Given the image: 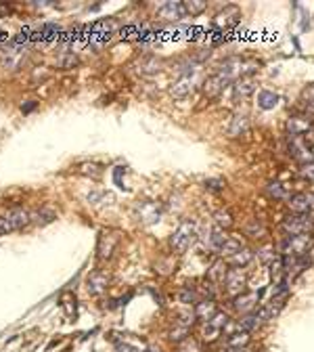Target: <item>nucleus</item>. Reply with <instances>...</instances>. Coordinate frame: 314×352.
I'll return each instance as SVG.
<instances>
[{"label":"nucleus","instance_id":"nucleus-1","mask_svg":"<svg viewBox=\"0 0 314 352\" xmlns=\"http://www.w3.org/2000/svg\"><path fill=\"white\" fill-rule=\"evenodd\" d=\"M260 70V63L250 61V59H241V57H233L227 59L220 65V74H224L231 82H237L241 78H252V74H256Z\"/></svg>","mask_w":314,"mask_h":352},{"label":"nucleus","instance_id":"nucleus-2","mask_svg":"<svg viewBox=\"0 0 314 352\" xmlns=\"http://www.w3.org/2000/svg\"><path fill=\"white\" fill-rule=\"evenodd\" d=\"M314 248V235L304 233V235H291L281 244V256L283 258H306L308 252Z\"/></svg>","mask_w":314,"mask_h":352},{"label":"nucleus","instance_id":"nucleus-3","mask_svg":"<svg viewBox=\"0 0 314 352\" xmlns=\"http://www.w3.org/2000/svg\"><path fill=\"white\" fill-rule=\"evenodd\" d=\"M21 42H24V38H17L13 44H9V47H5L3 51H0V63H3L5 70L15 72L24 65V61L28 57V47L26 44H21Z\"/></svg>","mask_w":314,"mask_h":352},{"label":"nucleus","instance_id":"nucleus-4","mask_svg":"<svg viewBox=\"0 0 314 352\" xmlns=\"http://www.w3.org/2000/svg\"><path fill=\"white\" fill-rule=\"evenodd\" d=\"M195 239H197V225L191 223V220H185V223H181V227L172 233L170 246H172L174 252L183 254L195 244Z\"/></svg>","mask_w":314,"mask_h":352},{"label":"nucleus","instance_id":"nucleus-5","mask_svg":"<svg viewBox=\"0 0 314 352\" xmlns=\"http://www.w3.org/2000/svg\"><path fill=\"white\" fill-rule=\"evenodd\" d=\"M281 229L287 233V237L291 235H304V233H312L314 231V218L310 214H289Z\"/></svg>","mask_w":314,"mask_h":352},{"label":"nucleus","instance_id":"nucleus-6","mask_svg":"<svg viewBox=\"0 0 314 352\" xmlns=\"http://www.w3.org/2000/svg\"><path fill=\"white\" fill-rule=\"evenodd\" d=\"M239 19H241V9L235 7V5H229V7H224L222 11L216 13L214 28L220 30V32H227V30H231V28H235L239 24Z\"/></svg>","mask_w":314,"mask_h":352},{"label":"nucleus","instance_id":"nucleus-7","mask_svg":"<svg viewBox=\"0 0 314 352\" xmlns=\"http://www.w3.org/2000/svg\"><path fill=\"white\" fill-rule=\"evenodd\" d=\"M224 285H227L229 296H233V298L243 294L245 285H248V277H245L243 269H229L227 275H224Z\"/></svg>","mask_w":314,"mask_h":352},{"label":"nucleus","instance_id":"nucleus-8","mask_svg":"<svg viewBox=\"0 0 314 352\" xmlns=\"http://www.w3.org/2000/svg\"><path fill=\"white\" fill-rule=\"evenodd\" d=\"M3 216H5V220L9 223V227L13 231H21V229H26L32 223V212L26 210V208H21V206H15V208L7 210Z\"/></svg>","mask_w":314,"mask_h":352},{"label":"nucleus","instance_id":"nucleus-9","mask_svg":"<svg viewBox=\"0 0 314 352\" xmlns=\"http://www.w3.org/2000/svg\"><path fill=\"white\" fill-rule=\"evenodd\" d=\"M231 84V80L224 76V74H220V72H216L214 76H210L206 82H204V95H206V99H218L222 93H224V88H227Z\"/></svg>","mask_w":314,"mask_h":352},{"label":"nucleus","instance_id":"nucleus-10","mask_svg":"<svg viewBox=\"0 0 314 352\" xmlns=\"http://www.w3.org/2000/svg\"><path fill=\"white\" fill-rule=\"evenodd\" d=\"M291 214H312L314 212V193H296L287 202Z\"/></svg>","mask_w":314,"mask_h":352},{"label":"nucleus","instance_id":"nucleus-11","mask_svg":"<svg viewBox=\"0 0 314 352\" xmlns=\"http://www.w3.org/2000/svg\"><path fill=\"white\" fill-rule=\"evenodd\" d=\"M310 128H312V120L306 116H291L285 124V130L291 139H300V137L308 135Z\"/></svg>","mask_w":314,"mask_h":352},{"label":"nucleus","instance_id":"nucleus-12","mask_svg":"<svg viewBox=\"0 0 314 352\" xmlns=\"http://www.w3.org/2000/svg\"><path fill=\"white\" fill-rule=\"evenodd\" d=\"M260 298H262V292H243V294H239V296L235 298L233 306H235L237 313L250 315V313H254V308L258 306Z\"/></svg>","mask_w":314,"mask_h":352},{"label":"nucleus","instance_id":"nucleus-13","mask_svg":"<svg viewBox=\"0 0 314 352\" xmlns=\"http://www.w3.org/2000/svg\"><path fill=\"white\" fill-rule=\"evenodd\" d=\"M193 91H195V80H193V76H183V78H178V80L172 84V88H170L172 97L178 99V101H183V99L191 97Z\"/></svg>","mask_w":314,"mask_h":352},{"label":"nucleus","instance_id":"nucleus-14","mask_svg":"<svg viewBox=\"0 0 314 352\" xmlns=\"http://www.w3.org/2000/svg\"><path fill=\"white\" fill-rule=\"evenodd\" d=\"M250 132V118L243 116V114H235L229 122V128H227V135L231 139H239L243 135H248Z\"/></svg>","mask_w":314,"mask_h":352},{"label":"nucleus","instance_id":"nucleus-15","mask_svg":"<svg viewBox=\"0 0 314 352\" xmlns=\"http://www.w3.org/2000/svg\"><path fill=\"white\" fill-rule=\"evenodd\" d=\"M183 17H187L183 3H166L160 11H157V19L170 21V24H172V21H181Z\"/></svg>","mask_w":314,"mask_h":352},{"label":"nucleus","instance_id":"nucleus-16","mask_svg":"<svg viewBox=\"0 0 314 352\" xmlns=\"http://www.w3.org/2000/svg\"><path fill=\"white\" fill-rule=\"evenodd\" d=\"M195 319H201V321H210L216 313H218V306H216V302L212 300V298H201L197 304H195Z\"/></svg>","mask_w":314,"mask_h":352},{"label":"nucleus","instance_id":"nucleus-17","mask_svg":"<svg viewBox=\"0 0 314 352\" xmlns=\"http://www.w3.org/2000/svg\"><path fill=\"white\" fill-rule=\"evenodd\" d=\"M256 91V82L252 78H241L233 84V99L239 103L241 99H248L250 95H254Z\"/></svg>","mask_w":314,"mask_h":352},{"label":"nucleus","instance_id":"nucleus-18","mask_svg":"<svg viewBox=\"0 0 314 352\" xmlns=\"http://www.w3.org/2000/svg\"><path fill=\"white\" fill-rule=\"evenodd\" d=\"M252 260H254V252L248 250V248H241L239 252L227 256V264H229V267H233V269H245Z\"/></svg>","mask_w":314,"mask_h":352},{"label":"nucleus","instance_id":"nucleus-19","mask_svg":"<svg viewBox=\"0 0 314 352\" xmlns=\"http://www.w3.org/2000/svg\"><path fill=\"white\" fill-rule=\"evenodd\" d=\"M107 283H109V277L105 273L97 271V273H93L91 277H88V292L99 296V294H103L107 290Z\"/></svg>","mask_w":314,"mask_h":352},{"label":"nucleus","instance_id":"nucleus-20","mask_svg":"<svg viewBox=\"0 0 314 352\" xmlns=\"http://www.w3.org/2000/svg\"><path fill=\"white\" fill-rule=\"evenodd\" d=\"M277 103H279V95L273 93V91H262L258 95V107L260 109H266V112H268V109H275Z\"/></svg>","mask_w":314,"mask_h":352},{"label":"nucleus","instance_id":"nucleus-21","mask_svg":"<svg viewBox=\"0 0 314 352\" xmlns=\"http://www.w3.org/2000/svg\"><path fill=\"white\" fill-rule=\"evenodd\" d=\"M214 223H216L218 229L229 231V229L235 225V220H233V214H231L229 210H218V212L214 214Z\"/></svg>","mask_w":314,"mask_h":352},{"label":"nucleus","instance_id":"nucleus-22","mask_svg":"<svg viewBox=\"0 0 314 352\" xmlns=\"http://www.w3.org/2000/svg\"><path fill=\"white\" fill-rule=\"evenodd\" d=\"M262 321H260V317H258V313H250L248 317H243L241 321H239V332H245V334H250V332H254V329L260 325Z\"/></svg>","mask_w":314,"mask_h":352},{"label":"nucleus","instance_id":"nucleus-23","mask_svg":"<svg viewBox=\"0 0 314 352\" xmlns=\"http://www.w3.org/2000/svg\"><path fill=\"white\" fill-rule=\"evenodd\" d=\"M183 7H185L187 17H197L208 9V5L204 3V0H187V3H183Z\"/></svg>","mask_w":314,"mask_h":352},{"label":"nucleus","instance_id":"nucleus-24","mask_svg":"<svg viewBox=\"0 0 314 352\" xmlns=\"http://www.w3.org/2000/svg\"><path fill=\"white\" fill-rule=\"evenodd\" d=\"M116 241H118V237L114 235V237H111V241L107 244V235H105V233L101 235V239H99V258H101V260H105V258H109V256H111V252H114V246H116Z\"/></svg>","mask_w":314,"mask_h":352},{"label":"nucleus","instance_id":"nucleus-25","mask_svg":"<svg viewBox=\"0 0 314 352\" xmlns=\"http://www.w3.org/2000/svg\"><path fill=\"white\" fill-rule=\"evenodd\" d=\"M227 344H229L231 350H241V348H245V346L250 344V334L237 332V334H233V336L227 340Z\"/></svg>","mask_w":314,"mask_h":352},{"label":"nucleus","instance_id":"nucleus-26","mask_svg":"<svg viewBox=\"0 0 314 352\" xmlns=\"http://www.w3.org/2000/svg\"><path fill=\"white\" fill-rule=\"evenodd\" d=\"M245 235H250V237H264L266 235V227L260 218H252L248 227H245Z\"/></svg>","mask_w":314,"mask_h":352},{"label":"nucleus","instance_id":"nucleus-27","mask_svg":"<svg viewBox=\"0 0 314 352\" xmlns=\"http://www.w3.org/2000/svg\"><path fill=\"white\" fill-rule=\"evenodd\" d=\"M266 193L273 197V200H287L289 197V193H287V189H285V185L283 183H268L266 185Z\"/></svg>","mask_w":314,"mask_h":352},{"label":"nucleus","instance_id":"nucleus-28","mask_svg":"<svg viewBox=\"0 0 314 352\" xmlns=\"http://www.w3.org/2000/svg\"><path fill=\"white\" fill-rule=\"evenodd\" d=\"M189 334H191V327H187V325H183V323H176V327L174 329H170V340L172 342H176V344H181L183 340H187L189 338Z\"/></svg>","mask_w":314,"mask_h":352},{"label":"nucleus","instance_id":"nucleus-29","mask_svg":"<svg viewBox=\"0 0 314 352\" xmlns=\"http://www.w3.org/2000/svg\"><path fill=\"white\" fill-rule=\"evenodd\" d=\"M178 302H183V304H197L199 302V296H197V292L193 290V288H183L181 290V294H178Z\"/></svg>","mask_w":314,"mask_h":352},{"label":"nucleus","instance_id":"nucleus-30","mask_svg":"<svg viewBox=\"0 0 314 352\" xmlns=\"http://www.w3.org/2000/svg\"><path fill=\"white\" fill-rule=\"evenodd\" d=\"M160 65H162V61L157 59V57H147V59L143 61L141 72H143V74H155V72H160V70H162Z\"/></svg>","mask_w":314,"mask_h":352},{"label":"nucleus","instance_id":"nucleus-31","mask_svg":"<svg viewBox=\"0 0 314 352\" xmlns=\"http://www.w3.org/2000/svg\"><path fill=\"white\" fill-rule=\"evenodd\" d=\"M220 329H216L214 325H210V323H206V327L201 329V340L204 342H216L218 338H220Z\"/></svg>","mask_w":314,"mask_h":352},{"label":"nucleus","instance_id":"nucleus-32","mask_svg":"<svg viewBox=\"0 0 314 352\" xmlns=\"http://www.w3.org/2000/svg\"><path fill=\"white\" fill-rule=\"evenodd\" d=\"M210 239H212V246H214L216 250H222V246L227 244L229 235H227V231H222V229H218V227H216V229L212 231V237H210Z\"/></svg>","mask_w":314,"mask_h":352},{"label":"nucleus","instance_id":"nucleus-33","mask_svg":"<svg viewBox=\"0 0 314 352\" xmlns=\"http://www.w3.org/2000/svg\"><path fill=\"white\" fill-rule=\"evenodd\" d=\"M53 218H55V214H53V212H49V210H38V212H32V223H38V225H47V223H51Z\"/></svg>","mask_w":314,"mask_h":352},{"label":"nucleus","instance_id":"nucleus-34","mask_svg":"<svg viewBox=\"0 0 314 352\" xmlns=\"http://www.w3.org/2000/svg\"><path fill=\"white\" fill-rule=\"evenodd\" d=\"M178 352H201V346H199L197 340L187 338V340H183L181 344H178Z\"/></svg>","mask_w":314,"mask_h":352},{"label":"nucleus","instance_id":"nucleus-35","mask_svg":"<svg viewBox=\"0 0 314 352\" xmlns=\"http://www.w3.org/2000/svg\"><path fill=\"white\" fill-rule=\"evenodd\" d=\"M239 250H241V241H239V239L229 237V239H227V244L222 246V250H220V252H222L224 256H231V254H235V252H239Z\"/></svg>","mask_w":314,"mask_h":352},{"label":"nucleus","instance_id":"nucleus-36","mask_svg":"<svg viewBox=\"0 0 314 352\" xmlns=\"http://www.w3.org/2000/svg\"><path fill=\"white\" fill-rule=\"evenodd\" d=\"M208 323H210V325H214L216 329H220V332H224V327L229 325V317H227V313H220V311H218V313H216Z\"/></svg>","mask_w":314,"mask_h":352},{"label":"nucleus","instance_id":"nucleus-37","mask_svg":"<svg viewBox=\"0 0 314 352\" xmlns=\"http://www.w3.org/2000/svg\"><path fill=\"white\" fill-rule=\"evenodd\" d=\"M300 179H304L308 183H314V162L302 164V168H300Z\"/></svg>","mask_w":314,"mask_h":352},{"label":"nucleus","instance_id":"nucleus-38","mask_svg":"<svg viewBox=\"0 0 314 352\" xmlns=\"http://www.w3.org/2000/svg\"><path fill=\"white\" fill-rule=\"evenodd\" d=\"M76 63H78V57L76 55H63V57L57 59V65H59L61 70H72Z\"/></svg>","mask_w":314,"mask_h":352},{"label":"nucleus","instance_id":"nucleus-39","mask_svg":"<svg viewBox=\"0 0 314 352\" xmlns=\"http://www.w3.org/2000/svg\"><path fill=\"white\" fill-rule=\"evenodd\" d=\"M227 271L229 269H224V262H216L214 267H212V279L214 281H224V275H227Z\"/></svg>","mask_w":314,"mask_h":352},{"label":"nucleus","instance_id":"nucleus-40","mask_svg":"<svg viewBox=\"0 0 314 352\" xmlns=\"http://www.w3.org/2000/svg\"><path fill=\"white\" fill-rule=\"evenodd\" d=\"M258 256H260V260H262L264 264H271V262H275V260H277V254L273 252V248H264Z\"/></svg>","mask_w":314,"mask_h":352},{"label":"nucleus","instance_id":"nucleus-41","mask_svg":"<svg viewBox=\"0 0 314 352\" xmlns=\"http://www.w3.org/2000/svg\"><path fill=\"white\" fill-rule=\"evenodd\" d=\"M224 187H227V183L220 181V179H210V181H206V189H210V191H222Z\"/></svg>","mask_w":314,"mask_h":352},{"label":"nucleus","instance_id":"nucleus-42","mask_svg":"<svg viewBox=\"0 0 314 352\" xmlns=\"http://www.w3.org/2000/svg\"><path fill=\"white\" fill-rule=\"evenodd\" d=\"M302 97H304V101H306V103H314V84H308V86L304 88Z\"/></svg>","mask_w":314,"mask_h":352},{"label":"nucleus","instance_id":"nucleus-43","mask_svg":"<svg viewBox=\"0 0 314 352\" xmlns=\"http://www.w3.org/2000/svg\"><path fill=\"white\" fill-rule=\"evenodd\" d=\"M210 55H212V51H210V49H201V51H199V53H197L193 59H195L197 63H204L206 59H210Z\"/></svg>","mask_w":314,"mask_h":352},{"label":"nucleus","instance_id":"nucleus-44","mask_svg":"<svg viewBox=\"0 0 314 352\" xmlns=\"http://www.w3.org/2000/svg\"><path fill=\"white\" fill-rule=\"evenodd\" d=\"M118 352H139L134 346H130V344H120L118 346Z\"/></svg>","mask_w":314,"mask_h":352},{"label":"nucleus","instance_id":"nucleus-45","mask_svg":"<svg viewBox=\"0 0 314 352\" xmlns=\"http://www.w3.org/2000/svg\"><path fill=\"white\" fill-rule=\"evenodd\" d=\"M34 105H36V103H30V105H26V107H21V109H24V112L28 114V112H32V109H34Z\"/></svg>","mask_w":314,"mask_h":352},{"label":"nucleus","instance_id":"nucleus-46","mask_svg":"<svg viewBox=\"0 0 314 352\" xmlns=\"http://www.w3.org/2000/svg\"><path fill=\"white\" fill-rule=\"evenodd\" d=\"M237 352H254L252 348H248V346H245V348H241V350H237Z\"/></svg>","mask_w":314,"mask_h":352}]
</instances>
